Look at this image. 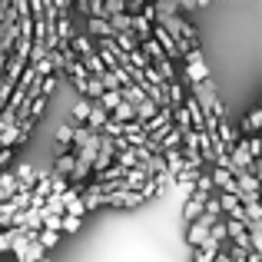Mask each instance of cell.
<instances>
[{
	"instance_id": "cell-16",
	"label": "cell",
	"mask_w": 262,
	"mask_h": 262,
	"mask_svg": "<svg viewBox=\"0 0 262 262\" xmlns=\"http://www.w3.org/2000/svg\"><path fill=\"white\" fill-rule=\"evenodd\" d=\"M259 126H262V110H252V113L243 120V129H246V133H256Z\"/></svg>"
},
{
	"instance_id": "cell-9",
	"label": "cell",
	"mask_w": 262,
	"mask_h": 262,
	"mask_svg": "<svg viewBox=\"0 0 262 262\" xmlns=\"http://www.w3.org/2000/svg\"><path fill=\"white\" fill-rule=\"evenodd\" d=\"M90 110H93V103H90V100H83V96H77V103H73V123H70V126H80V123L86 126V116H90Z\"/></svg>"
},
{
	"instance_id": "cell-5",
	"label": "cell",
	"mask_w": 262,
	"mask_h": 262,
	"mask_svg": "<svg viewBox=\"0 0 262 262\" xmlns=\"http://www.w3.org/2000/svg\"><path fill=\"white\" fill-rule=\"evenodd\" d=\"M186 80L189 83H206L209 80V67H206V60H186Z\"/></svg>"
},
{
	"instance_id": "cell-19",
	"label": "cell",
	"mask_w": 262,
	"mask_h": 262,
	"mask_svg": "<svg viewBox=\"0 0 262 262\" xmlns=\"http://www.w3.org/2000/svg\"><path fill=\"white\" fill-rule=\"evenodd\" d=\"M17 232H20V229H4V232H0V252H10V246H13V239H17Z\"/></svg>"
},
{
	"instance_id": "cell-1",
	"label": "cell",
	"mask_w": 262,
	"mask_h": 262,
	"mask_svg": "<svg viewBox=\"0 0 262 262\" xmlns=\"http://www.w3.org/2000/svg\"><path fill=\"white\" fill-rule=\"evenodd\" d=\"M216 223H219V219H212V216H206V212H203V216H199L196 223L189 226V232H186V243H189L192 249H199V246L206 243V236H209V229H212Z\"/></svg>"
},
{
	"instance_id": "cell-2",
	"label": "cell",
	"mask_w": 262,
	"mask_h": 262,
	"mask_svg": "<svg viewBox=\"0 0 262 262\" xmlns=\"http://www.w3.org/2000/svg\"><path fill=\"white\" fill-rule=\"evenodd\" d=\"M212 192H203V189H192V196L183 203V223L186 226H192L199 216H203V206H206V199H209Z\"/></svg>"
},
{
	"instance_id": "cell-10",
	"label": "cell",
	"mask_w": 262,
	"mask_h": 262,
	"mask_svg": "<svg viewBox=\"0 0 262 262\" xmlns=\"http://www.w3.org/2000/svg\"><path fill=\"white\" fill-rule=\"evenodd\" d=\"M93 103H100L106 113H113V110L123 103V96H120V90H103V96H100V100H93Z\"/></svg>"
},
{
	"instance_id": "cell-7",
	"label": "cell",
	"mask_w": 262,
	"mask_h": 262,
	"mask_svg": "<svg viewBox=\"0 0 262 262\" xmlns=\"http://www.w3.org/2000/svg\"><path fill=\"white\" fill-rule=\"evenodd\" d=\"M73 166H77V156H73V153H60V160L53 163V176H63V179H70Z\"/></svg>"
},
{
	"instance_id": "cell-6",
	"label": "cell",
	"mask_w": 262,
	"mask_h": 262,
	"mask_svg": "<svg viewBox=\"0 0 262 262\" xmlns=\"http://www.w3.org/2000/svg\"><path fill=\"white\" fill-rule=\"evenodd\" d=\"M106 120H110V113L100 106V103H93V110H90V116H86V129H90V133H100Z\"/></svg>"
},
{
	"instance_id": "cell-3",
	"label": "cell",
	"mask_w": 262,
	"mask_h": 262,
	"mask_svg": "<svg viewBox=\"0 0 262 262\" xmlns=\"http://www.w3.org/2000/svg\"><path fill=\"white\" fill-rule=\"evenodd\" d=\"M37 176H40V173L30 166V163H17V169H13V179H17V192H20V189H33Z\"/></svg>"
},
{
	"instance_id": "cell-13",
	"label": "cell",
	"mask_w": 262,
	"mask_h": 262,
	"mask_svg": "<svg viewBox=\"0 0 262 262\" xmlns=\"http://www.w3.org/2000/svg\"><path fill=\"white\" fill-rule=\"evenodd\" d=\"M110 120H116V123H133L136 120V110L129 106V103H120V106L110 113Z\"/></svg>"
},
{
	"instance_id": "cell-20",
	"label": "cell",
	"mask_w": 262,
	"mask_h": 262,
	"mask_svg": "<svg viewBox=\"0 0 262 262\" xmlns=\"http://www.w3.org/2000/svg\"><path fill=\"white\" fill-rule=\"evenodd\" d=\"M153 179H156V189H160V192H166V189H173V186H176V179H173V176H169V173H166V169H163V173H160V176H153Z\"/></svg>"
},
{
	"instance_id": "cell-14",
	"label": "cell",
	"mask_w": 262,
	"mask_h": 262,
	"mask_svg": "<svg viewBox=\"0 0 262 262\" xmlns=\"http://www.w3.org/2000/svg\"><path fill=\"white\" fill-rule=\"evenodd\" d=\"M40 212H47V216H63V196H47Z\"/></svg>"
},
{
	"instance_id": "cell-18",
	"label": "cell",
	"mask_w": 262,
	"mask_h": 262,
	"mask_svg": "<svg viewBox=\"0 0 262 262\" xmlns=\"http://www.w3.org/2000/svg\"><path fill=\"white\" fill-rule=\"evenodd\" d=\"M80 226H83V219H77V216H63L60 219V232H77Z\"/></svg>"
},
{
	"instance_id": "cell-15",
	"label": "cell",
	"mask_w": 262,
	"mask_h": 262,
	"mask_svg": "<svg viewBox=\"0 0 262 262\" xmlns=\"http://www.w3.org/2000/svg\"><path fill=\"white\" fill-rule=\"evenodd\" d=\"M156 110H160V106H156V103L143 100L140 106H136V123H146V120H153V116H156Z\"/></svg>"
},
{
	"instance_id": "cell-4",
	"label": "cell",
	"mask_w": 262,
	"mask_h": 262,
	"mask_svg": "<svg viewBox=\"0 0 262 262\" xmlns=\"http://www.w3.org/2000/svg\"><path fill=\"white\" fill-rule=\"evenodd\" d=\"M209 179H212V189H219V192H236V179L229 176V169H219V166H212V173H209Z\"/></svg>"
},
{
	"instance_id": "cell-8",
	"label": "cell",
	"mask_w": 262,
	"mask_h": 262,
	"mask_svg": "<svg viewBox=\"0 0 262 262\" xmlns=\"http://www.w3.org/2000/svg\"><path fill=\"white\" fill-rule=\"evenodd\" d=\"M86 37H100V40H113V27H110V20H90L86 24Z\"/></svg>"
},
{
	"instance_id": "cell-17",
	"label": "cell",
	"mask_w": 262,
	"mask_h": 262,
	"mask_svg": "<svg viewBox=\"0 0 262 262\" xmlns=\"http://www.w3.org/2000/svg\"><path fill=\"white\" fill-rule=\"evenodd\" d=\"M209 239H212V243H219V246H223V243H229V239H226V223H223V219H219V223L209 229Z\"/></svg>"
},
{
	"instance_id": "cell-11",
	"label": "cell",
	"mask_w": 262,
	"mask_h": 262,
	"mask_svg": "<svg viewBox=\"0 0 262 262\" xmlns=\"http://www.w3.org/2000/svg\"><path fill=\"white\" fill-rule=\"evenodd\" d=\"M13 192H17V179H13V173H0V203H7Z\"/></svg>"
},
{
	"instance_id": "cell-21",
	"label": "cell",
	"mask_w": 262,
	"mask_h": 262,
	"mask_svg": "<svg viewBox=\"0 0 262 262\" xmlns=\"http://www.w3.org/2000/svg\"><path fill=\"white\" fill-rule=\"evenodd\" d=\"M40 262H50V259H40Z\"/></svg>"
},
{
	"instance_id": "cell-12",
	"label": "cell",
	"mask_w": 262,
	"mask_h": 262,
	"mask_svg": "<svg viewBox=\"0 0 262 262\" xmlns=\"http://www.w3.org/2000/svg\"><path fill=\"white\" fill-rule=\"evenodd\" d=\"M70 140H73V126H70V123L57 126V146H60V153H70Z\"/></svg>"
}]
</instances>
